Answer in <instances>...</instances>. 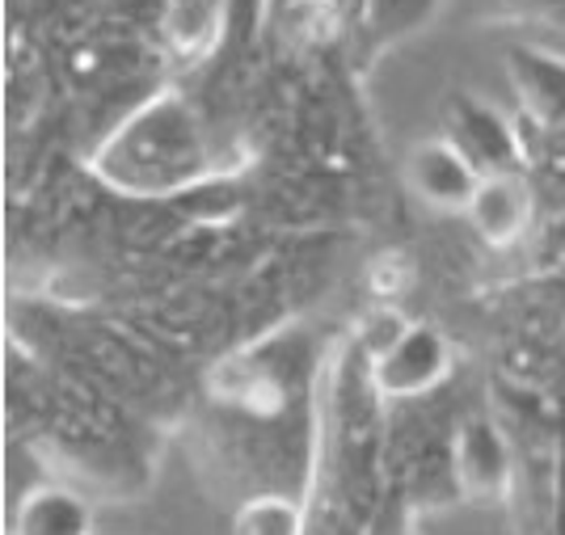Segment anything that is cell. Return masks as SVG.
<instances>
[{"label": "cell", "instance_id": "cell-4", "mask_svg": "<svg viewBox=\"0 0 565 535\" xmlns=\"http://www.w3.org/2000/svg\"><path fill=\"white\" fill-rule=\"evenodd\" d=\"M409 190L439 211H469L472 194L481 186V173L465 161V152L451 140H423L405 161Z\"/></svg>", "mask_w": 565, "mask_h": 535}, {"label": "cell", "instance_id": "cell-10", "mask_svg": "<svg viewBox=\"0 0 565 535\" xmlns=\"http://www.w3.org/2000/svg\"><path fill=\"white\" fill-rule=\"evenodd\" d=\"M13 535H89V514L64 489H43L30 493Z\"/></svg>", "mask_w": 565, "mask_h": 535}, {"label": "cell", "instance_id": "cell-11", "mask_svg": "<svg viewBox=\"0 0 565 535\" xmlns=\"http://www.w3.org/2000/svg\"><path fill=\"white\" fill-rule=\"evenodd\" d=\"M414 279H418V266H414V254L405 249H384L367 266V287L380 303H397L414 287Z\"/></svg>", "mask_w": 565, "mask_h": 535}, {"label": "cell", "instance_id": "cell-2", "mask_svg": "<svg viewBox=\"0 0 565 535\" xmlns=\"http://www.w3.org/2000/svg\"><path fill=\"white\" fill-rule=\"evenodd\" d=\"M451 372V346L439 329L409 325L393 350L372 363V393L384 400H414L426 396Z\"/></svg>", "mask_w": 565, "mask_h": 535}, {"label": "cell", "instance_id": "cell-9", "mask_svg": "<svg viewBox=\"0 0 565 535\" xmlns=\"http://www.w3.org/2000/svg\"><path fill=\"white\" fill-rule=\"evenodd\" d=\"M308 506L291 493H254L236 502L233 535H305Z\"/></svg>", "mask_w": 565, "mask_h": 535}, {"label": "cell", "instance_id": "cell-6", "mask_svg": "<svg viewBox=\"0 0 565 535\" xmlns=\"http://www.w3.org/2000/svg\"><path fill=\"white\" fill-rule=\"evenodd\" d=\"M507 72L523 106V118L541 131H553L565 122V60L541 47H507Z\"/></svg>", "mask_w": 565, "mask_h": 535}, {"label": "cell", "instance_id": "cell-1", "mask_svg": "<svg viewBox=\"0 0 565 535\" xmlns=\"http://www.w3.org/2000/svg\"><path fill=\"white\" fill-rule=\"evenodd\" d=\"M89 164L115 194L166 199L199 186L212 173V152L194 106L178 89H161L118 122Z\"/></svg>", "mask_w": 565, "mask_h": 535}, {"label": "cell", "instance_id": "cell-5", "mask_svg": "<svg viewBox=\"0 0 565 535\" xmlns=\"http://www.w3.org/2000/svg\"><path fill=\"white\" fill-rule=\"evenodd\" d=\"M451 472L456 485L469 502H498L511 485V451L498 435L494 421L472 418L460 426L456 447H451Z\"/></svg>", "mask_w": 565, "mask_h": 535}, {"label": "cell", "instance_id": "cell-7", "mask_svg": "<svg viewBox=\"0 0 565 535\" xmlns=\"http://www.w3.org/2000/svg\"><path fill=\"white\" fill-rule=\"evenodd\" d=\"M472 228L490 245H511L523 236L527 220H532V186L523 182V173H494L481 178V186L472 194L469 211Z\"/></svg>", "mask_w": 565, "mask_h": 535}, {"label": "cell", "instance_id": "cell-8", "mask_svg": "<svg viewBox=\"0 0 565 535\" xmlns=\"http://www.w3.org/2000/svg\"><path fill=\"white\" fill-rule=\"evenodd\" d=\"M439 4L444 0H363L359 4V30H363L367 51L376 55V51L418 34L439 13Z\"/></svg>", "mask_w": 565, "mask_h": 535}, {"label": "cell", "instance_id": "cell-3", "mask_svg": "<svg viewBox=\"0 0 565 535\" xmlns=\"http://www.w3.org/2000/svg\"><path fill=\"white\" fill-rule=\"evenodd\" d=\"M448 140L465 152V161L481 173H519V143L515 131L507 127V118L498 115L494 106L477 101V97L456 94L448 106Z\"/></svg>", "mask_w": 565, "mask_h": 535}]
</instances>
